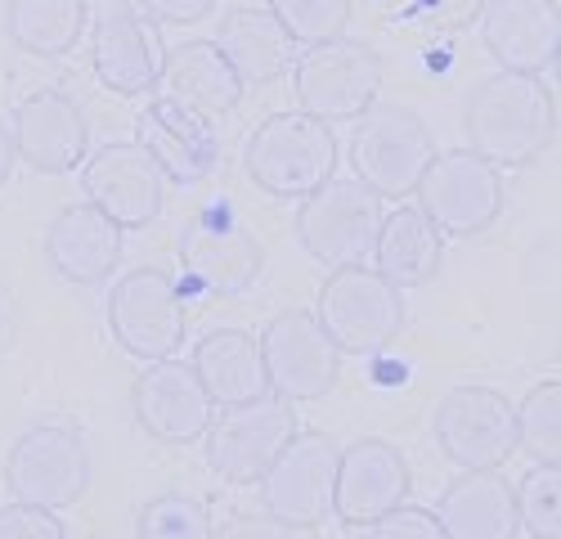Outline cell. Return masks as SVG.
<instances>
[{"label":"cell","instance_id":"cell-16","mask_svg":"<svg viewBox=\"0 0 561 539\" xmlns=\"http://www.w3.org/2000/svg\"><path fill=\"white\" fill-rule=\"evenodd\" d=\"M135 418L153 440L162 445H190L211 427L216 404L207 395V387L198 382L194 365H180V359H153V365L135 378L130 391Z\"/></svg>","mask_w":561,"mask_h":539},{"label":"cell","instance_id":"cell-6","mask_svg":"<svg viewBox=\"0 0 561 539\" xmlns=\"http://www.w3.org/2000/svg\"><path fill=\"white\" fill-rule=\"evenodd\" d=\"M293 90L301 113L319 122H351L378 104L382 90V59L373 45L333 36L310 45L293 64Z\"/></svg>","mask_w":561,"mask_h":539},{"label":"cell","instance_id":"cell-25","mask_svg":"<svg viewBox=\"0 0 561 539\" xmlns=\"http://www.w3.org/2000/svg\"><path fill=\"white\" fill-rule=\"evenodd\" d=\"M445 261V234L417 211V207H396L391 216H382L378 243H373V270L404 288H423L427 279H436V270Z\"/></svg>","mask_w":561,"mask_h":539},{"label":"cell","instance_id":"cell-13","mask_svg":"<svg viewBox=\"0 0 561 539\" xmlns=\"http://www.w3.org/2000/svg\"><path fill=\"white\" fill-rule=\"evenodd\" d=\"M436 440L462 472H490L517 455L512 400L494 387H454L436 404Z\"/></svg>","mask_w":561,"mask_h":539},{"label":"cell","instance_id":"cell-34","mask_svg":"<svg viewBox=\"0 0 561 539\" xmlns=\"http://www.w3.org/2000/svg\"><path fill=\"white\" fill-rule=\"evenodd\" d=\"M368 539H445V530L427 508L400 504V508H391L387 517H378L368 526Z\"/></svg>","mask_w":561,"mask_h":539},{"label":"cell","instance_id":"cell-9","mask_svg":"<svg viewBox=\"0 0 561 539\" xmlns=\"http://www.w3.org/2000/svg\"><path fill=\"white\" fill-rule=\"evenodd\" d=\"M413 194H417V211L440 234L472 239V234H485L503 211V171L477 158L472 149H454L432 158Z\"/></svg>","mask_w":561,"mask_h":539},{"label":"cell","instance_id":"cell-19","mask_svg":"<svg viewBox=\"0 0 561 539\" xmlns=\"http://www.w3.org/2000/svg\"><path fill=\"white\" fill-rule=\"evenodd\" d=\"M481 36L499 72H543L557 64L561 10L557 0H485Z\"/></svg>","mask_w":561,"mask_h":539},{"label":"cell","instance_id":"cell-15","mask_svg":"<svg viewBox=\"0 0 561 539\" xmlns=\"http://www.w3.org/2000/svg\"><path fill=\"white\" fill-rule=\"evenodd\" d=\"M81 185H85L90 207H100L117 230H145L149 220H158V211L167 203V175L130 140L104 145L85 162Z\"/></svg>","mask_w":561,"mask_h":539},{"label":"cell","instance_id":"cell-4","mask_svg":"<svg viewBox=\"0 0 561 539\" xmlns=\"http://www.w3.org/2000/svg\"><path fill=\"white\" fill-rule=\"evenodd\" d=\"M319 329L329 333L337 351L378 355L404 329V297L368 265H342L319 288Z\"/></svg>","mask_w":561,"mask_h":539},{"label":"cell","instance_id":"cell-24","mask_svg":"<svg viewBox=\"0 0 561 539\" xmlns=\"http://www.w3.org/2000/svg\"><path fill=\"white\" fill-rule=\"evenodd\" d=\"M194 374L207 387L211 404L229 410V404H248L256 395H270L261 342L243 329H216L194 346Z\"/></svg>","mask_w":561,"mask_h":539},{"label":"cell","instance_id":"cell-7","mask_svg":"<svg viewBox=\"0 0 561 539\" xmlns=\"http://www.w3.org/2000/svg\"><path fill=\"white\" fill-rule=\"evenodd\" d=\"M108 329L135 359H171L190 329V301L167 270H126L108 293Z\"/></svg>","mask_w":561,"mask_h":539},{"label":"cell","instance_id":"cell-2","mask_svg":"<svg viewBox=\"0 0 561 539\" xmlns=\"http://www.w3.org/2000/svg\"><path fill=\"white\" fill-rule=\"evenodd\" d=\"M337 171V135L310 113H274L248 140V175L274 198H306Z\"/></svg>","mask_w":561,"mask_h":539},{"label":"cell","instance_id":"cell-5","mask_svg":"<svg viewBox=\"0 0 561 539\" xmlns=\"http://www.w3.org/2000/svg\"><path fill=\"white\" fill-rule=\"evenodd\" d=\"M180 265L190 284L216 297H239L261 275V243L229 194L207 198L180 230Z\"/></svg>","mask_w":561,"mask_h":539},{"label":"cell","instance_id":"cell-17","mask_svg":"<svg viewBox=\"0 0 561 539\" xmlns=\"http://www.w3.org/2000/svg\"><path fill=\"white\" fill-rule=\"evenodd\" d=\"M409 494V463L391 440L364 436L337 455V485H333V513L346 526H373Z\"/></svg>","mask_w":561,"mask_h":539},{"label":"cell","instance_id":"cell-39","mask_svg":"<svg viewBox=\"0 0 561 539\" xmlns=\"http://www.w3.org/2000/svg\"><path fill=\"white\" fill-rule=\"evenodd\" d=\"M0 320H5V306H0Z\"/></svg>","mask_w":561,"mask_h":539},{"label":"cell","instance_id":"cell-18","mask_svg":"<svg viewBox=\"0 0 561 539\" xmlns=\"http://www.w3.org/2000/svg\"><path fill=\"white\" fill-rule=\"evenodd\" d=\"M135 130H139L135 145L145 149L158 162V171L167 180H175V185H198V180H207L220 167V140H216L211 117L175 104L171 95L153 100L139 113Z\"/></svg>","mask_w":561,"mask_h":539},{"label":"cell","instance_id":"cell-38","mask_svg":"<svg viewBox=\"0 0 561 539\" xmlns=\"http://www.w3.org/2000/svg\"><path fill=\"white\" fill-rule=\"evenodd\" d=\"M14 162H19V149H14V130L0 122V190H5V180L14 175Z\"/></svg>","mask_w":561,"mask_h":539},{"label":"cell","instance_id":"cell-31","mask_svg":"<svg viewBox=\"0 0 561 539\" xmlns=\"http://www.w3.org/2000/svg\"><path fill=\"white\" fill-rule=\"evenodd\" d=\"M512 500H517V526L535 539H561V472L535 463L517 485H512Z\"/></svg>","mask_w":561,"mask_h":539},{"label":"cell","instance_id":"cell-14","mask_svg":"<svg viewBox=\"0 0 561 539\" xmlns=\"http://www.w3.org/2000/svg\"><path fill=\"white\" fill-rule=\"evenodd\" d=\"M265 378L278 400H319L337 387L342 351L319 329L314 310H284L261 333Z\"/></svg>","mask_w":561,"mask_h":539},{"label":"cell","instance_id":"cell-33","mask_svg":"<svg viewBox=\"0 0 561 539\" xmlns=\"http://www.w3.org/2000/svg\"><path fill=\"white\" fill-rule=\"evenodd\" d=\"M485 10V0H409V19L427 32H462Z\"/></svg>","mask_w":561,"mask_h":539},{"label":"cell","instance_id":"cell-36","mask_svg":"<svg viewBox=\"0 0 561 539\" xmlns=\"http://www.w3.org/2000/svg\"><path fill=\"white\" fill-rule=\"evenodd\" d=\"M211 539H293V530L284 521H274L270 513H239L220 530H211Z\"/></svg>","mask_w":561,"mask_h":539},{"label":"cell","instance_id":"cell-27","mask_svg":"<svg viewBox=\"0 0 561 539\" xmlns=\"http://www.w3.org/2000/svg\"><path fill=\"white\" fill-rule=\"evenodd\" d=\"M167 90L171 100L203 117H220L243 100V81L216 50V41H184L180 50H167Z\"/></svg>","mask_w":561,"mask_h":539},{"label":"cell","instance_id":"cell-29","mask_svg":"<svg viewBox=\"0 0 561 539\" xmlns=\"http://www.w3.org/2000/svg\"><path fill=\"white\" fill-rule=\"evenodd\" d=\"M512 423H517V449L543 468L561 463V387L539 382L526 391L522 404H512Z\"/></svg>","mask_w":561,"mask_h":539},{"label":"cell","instance_id":"cell-35","mask_svg":"<svg viewBox=\"0 0 561 539\" xmlns=\"http://www.w3.org/2000/svg\"><path fill=\"white\" fill-rule=\"evenodd\" d=\"M0 539H64V521L50 508L10 504L0 508Z\"/></svg>","mask_w":561,"mask_h":539},{"label":"cell","instance_id":"cell-22","mask_svg":"<svg viewBox=\"0 0 561 539\" xmlns=\"http://www.w3.org/2000/svg\"><path fill=\"white\" fill-rule=\"evenodd\" d=\"M45 261L68 284H100L122 261V230L100 207L72 203L45 230Z\"/></svg>","mask_w":561,"mask_h":539},{"label":"cell","instance_id":"cell-37","mask_svg":"<svg viewBox=\"0 0 561 539\" xmlns=\"http://www.w3.org/2000/svg\"><path fill=\"white\" fill-rule=\"evenodd\" d=\"M139 10H145L149 23H203L216 0H139Z\"/></svg>","mask_w":561,"mask_h":539},{"label":"cell","instance_id":"cell-20","mask_svg":"<svg viewBox=\"0 0 561 539\" xmlns=\"http://www.w3.org/2000/svg\"><path fill=\"white\" fill-rule=\"evenodd\" d=\"M10 130H14L19 162H27L41 175H64L77 162H85L90 130H85L77 100L64 95V90H36V95H27L14 108Z\"/></svg>","mask_w":561,"mask_h":539},{"label":"cell","instance_id":"cell-26","mask_svg":"<svg viewBox=\"0 0 561 539\" xmlns=\"http://www.w3.org/2000/svg\"><path fill=\"white\" fill-rule=\"evenodd\" d=\"M216 50L229 59V68L239 72V81H278L284 72H293L297 64V41L278 27V19L270 10H233L220 19L216 32Z\"/></svg>","mask_w":561,"mask_h":539},{"label":"cell","instance_id":"cell-21","mask_svg":"<svg viewBox=\"0 0 561 539\" xmlns=\"http://www.w3.org/2000/svg\"><path fill=\"white\" fill-rule=\"evenodd\" d=\"M95 72L108 90L117 95H149V90L162 81L167 68V41L158 32V23H149L135 10H108L95 23Z\"/></svg>","mask_w":561,"mask_h":539},{"label":"cell","instance_id":"cell-11","mask_svg":"<svg viewBox=\"0 0 561 539\" xmlns=\"http://www.w3.org/2000/svg\"><path fill=\"white\" fill-rule=\"evenodd\" d=\"M5 481H10L14 504L50 508V513L77 504L90 485V455H85L81 432L59 427V423L23 432L5 459Z\"/></svg>","mask_w":561,"mask_h":539},{"label":"cell","instance_id":"cell-10","mask_svg":"<svg viewBox=\"0 0 561 539\" xmlns=\"http://www.w3.org/2000/svg\"><path fill=\"white\" fill-rule=\"evenodd\" d=\"M337 455L333 436L323 432H297L278 459L261 477V500L274 521L288 530H314L333 513V485H337Z\"/></svg>","mask_w":561,"mask_h":539},{"label":"cell","instance_id":"cell-28","mask_svg":"<svg viewBox=\"0 0 561 539\" xmlns=\"http://www.w3.org/2000/svg\"><path fill=\"white\" fill-rule=\"evenodd\" d=\"M90 10L85 0H10L5 5V32L19 50L59 59L77 50V41L85 36Z\"/></svg>","mask_w":561,"mask_h":539},{"label":"cell","instance_id":"cell-1","mask_svg":"<svg viewBox=\"0 0 561 539\" xmlns=\"http://www.w3.org/2000/svg\"><path fill=\"white\" fill-rule=\"evenodd\" d=\"M462 122L472 153L490 167H530L543 158L557 126L552 90L526 72H494L472 85Z\"/></svg>","mask_w":561,"mask_h":539},{"label":"cell","instance_id":"cell-23","mask_svg":"<svg viewBox=\"0 0 561 539\" xmlns=\"http://www.w3.org/2000/svg\"><path fill=\"white\" fill-rule=\"evenodd\" d=\"M445 530V539H517V500L512 485L490 472H462L432 513Z\"/></svg>","mask_w":561,"mask_h":539},{"label":"cell","instance_id":"cell-3","mask_svg":"<svg viewBox=\"0 0 561 539\" xmlns=\"http://www.w3.org/2000/svg\"><path fill=\"white\" fill-rule=\"evenodd\" d=\"M436 158V140L427 122L404 104H373L359 113L355 140H351V167L364 190L378 198H404L417 190V180Z\"/></svg>","mask_w":561,"mask_h":539},{"label":"cell","instance_id":"cell-30","mask_svg":"<svg viewBox=\"0 0 561 539\" xmlns=\"http://www.w3.org/2000/svg\"><path fill=\"white\" fill-rule=\"evenodd\" d=\"M211 508L198 494L184 490H162L139 508L135 539H211Z\"/></svg>","mask_w":561,"mask_h":539},{"label":"cell","instance_id":"cell-32","mask_svg":"<svg viewBox=\"0 0 561 539\" xmlns=\"http://www.w3.org/2000/svg\"><path fill=\"white\" fill-rule=\"evenodd\" d=\"M270 14L297 45H319L346 32L351 0H270Z\"/></svg>","mask_w":561,"mask_h":539},{"label":"cell","instance_id":"cell-12","mask_svg":"<svg viewBox=\"0 0 561 539\" xmlns=\"http://www.w3.org/2000/svg\"><path fill=\"white\" fill-rule=\"evenodd\" d=\"M293 436H297V414L288 400L256 395L248 404H229L225 414H211L207 463L233 485H252L265 477V468Z\"/></svg>","mask_w":561,"mask_h":539},{"label":"cell","instance_id":"cell-8","mask_svg":"<svg viewBox=\"0 0 561 539\" xmlns=\"http://www.w3.org/2000/svg\"><path fill=\"white\" fill-rule=\"evenodd\" d=\"M382 230V198L364 190L359 180H329L314 194L301 198L297 211V239L323 265H364L373 256Z\"/></svg>","mask_w":561,"mask_h":539}]
</instances>
